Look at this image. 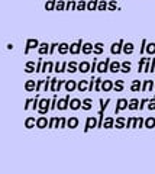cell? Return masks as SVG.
Segmentation results:
<instances>
[{
	"label": "cell",
	"mask_w": 155,
	"mask_h": 174,
	"mask_svg": "<svg viewBox=\"0 0 155 174\" xmlns=\"http://www.w3.org/2000/svg\"><path fill=\"white\" fill-rule=\"evenodd\" d=\"M48 110H51V100H49V99H41L39 106H38L39 115H45Z\"/></svg>",
	"instance_id": "7a4b0ae2"
},
{
	"label": "cell",
	"mask_w": 155,
	"mask_h": 174,
	"mask_svg": "<svg viewBox=\"0 0 155 174\" xmlns=\"http://www.w3.org/2000/svg\"><path fill=\"white\" fill-rule=\"evenodd\" d=\"M154 87H155V83L152 80H144L141 90H142V91H146V90H152Z\"/></svg>",
	"instance_id": "ffe728a7"
},
{
	"label": "cell",
	"mask_w": 155,
	"mask_h": 174,
	"mask_svg": "<svg viewBox=\"0 0 155 174\" xmlns=\"http://www.w3.org/2000/svg\"><path fill=\"white\" fill-rule=\"evenodd\" d=\"M49 121H46V118H45L44 115L39 116L38 119H36V128H39V129H45L46 126H48Z\"/></svg>",
	"instance_id": "30bf717a"
},
{
	"label": "cell",
	"mask_w": 155,
	"mask_h": 174,
	"mask_svg": "<svg viewBox=\"0 0 155 174\" xmlns=\"http://www.w3.org/2000/svg\"><path fill=\"white\" fill-rule=\"evenodd\" d=\"M113 86H115V83H113L112 80H103L102 90H104V91H110V90L113 89Z\"/></svg>",
	"instance_id": "d4e9b609"
},
{
	"label": "cell",
	"mask_w": 155,
	"mask_h": 174,
	"mask_svg": "<svg viewBox=\"0 0 155 174\" xmlns=\"http://www.w3.org/2000/svg\"><path fill=\"white\" fill-rule=\"evenodd\" d=\"M67 67H68V63H62V64H61V70H60V73L67 71Z\"/></svg>",
	"instance_id": "6125c7cd"
},
{
	"label": "cell",
	"mask_w": 155,
	"mask_h": 174,
	"mask_svg": "<svg viewBox=\"0 0 155 174\" xmlns=\"http://www.w3.org/2000/svg\"><path fill=\"white\" fill-rule=\"evenodd\" d=\"M64 86H65L67 93H73V91L77 89V81H74V80H65Z\"/></svg>",
	"instance_id": "8fae6325"
},
{
	"label": "cell",
	"mask_w": 155,
	"mask_h": 174,
	"mask_svg": "<svg viewBox=\"0 0 155 174\" xmlns=\"http://www.w3.org/2000/svg\"><path fill=\"white\" fill-rule=\"evenodd\" d=\"M91 73L97 71V58H93V63H91V70H90Z\"/></svg>",
	"instance_id": "db71d44e"
},
{
	"label": "cell",
	"mask_w": 155,
	"mask_h": 174,
	"mask_svg": "<svg viewBox=\"0 0 155 174\" xmlns=\"http://www.w3.org/2000/svg\"><path fill=\"white\" fill-rule=\"evenodd\" d=\"M60 70H61V64H60V63H55V65H54V71H55V73H60Z\"/></svg>",
	"instance_id": "be15d7a7"
},
{
	"label": "cell",
	"mask_w": 155,
	"mask_h": 174,
	"mask_svg": "<svg viewBox=\"0 0 155 174\" xmlns=\"http://www.w3.org/2000/svg\"><path fill=\"white\" fill-rule=\"evenodd\" d=\"M77 90L78 91H86V90H89V81L87 80H81V81H77Z\"/></svg>",
	"instance_id": "44dd1931"
},
{
	"label": "cell",
	"mask_w": 155,
	"mask_h": 174,
	"mask_svg": "<svg viewBox=\"0 0 155 174\" xmlns=\"http://www.w3.org/2000/svg\"><path fill=\"white\" fill-rule=\"evenodd\" d=\"M25 73H28V74H31V73H36V65L33 61H28L26 64H25Z\"/></svg>",
	"instance_id": "603a6c76"
},
{
	"label": "cell",
	"mask_w": 155,
	"mask_h": 174,
	"mask_svg": "<svg viewBox=\"0 0 155 174\" xmlns=\"http://www.w3.org/2000/svg\"><path fill=\"white\" fill-rule=\"evenodd\" d=\"M126 118H123V116H119L117 119L115 121V128H117V129H122V128H126Z\"/></svg>",
	"instance_id": "2e32d148"
},
{
	"label": "cell",
	"mask_w": 155,
	"mask_h": 174,
	"mask_svg": "<svg viewBox=\"0 0 155 174\" xmlns=\"http://www.w3.org/2000/svg\"><path fill=\"white\" fill-rule=\"evenodd\" d=\"M133 51H135V47H133L132 42H125L122 52L126 54V55H131V54H133Z\"/></svg>",
	"instance_id": "5bb4252c"
},
{
	"label": "cell",
	"mask_w": 155,
	"mask_h": 174,
	"mask_svg": "<svg viewBox=\"0 0 155 174\" xmlns=\"http://www.w3.org/2000/svg\"><path fill=\"white\" fill-rule=\"evenodd\" d=\"M25 90H26V91H33V90H36V81L28 80L26 83H25Z\"/></svg>",
	"instance_id": "f546056e"
},
{
	"label": "cell",
	"mask_w": 155,
	"mask_h": 174,
	"mask_svg": "<svg viewBox=\"0 0 155 174\" xmlns=\"http://www.w3.org/2000/svg\"><path fill=\"white\" fill-rule=\"evenodd\" d=\"M67 71H68V73H75V71H78V64L75 63V61H71V63H68Z\"/></svg>",
	"instance_id": "d590c367"
},
{
	"label": "cell",
	"mask_w": 155,
	"mask_h": 174,
	"mask_svg": "<svg viewBox=\"0 0 155 174\" xmlns=\"http://www.w3.org/2000/svg\"><path fill=\"white\" fill-rule=\"evenodd\" d=\"M102 83H103L102 78H96V81H94V90L96 91H100L102 90Z\"/></svg>",
	"instance_id": "bcb514c9"
},
{
	"label": "cell",
	"mask_w": 155,
	"mask_h": 174,
	"mask_svg": "<svg viewBox=\"0 0 155 174\" xmlns=\"http://www.w3.org/2000/svg\"><path fill=\"white\" fill-rule=\"evenodd\" d=\"M57 94H54L52 100H51V110H54V109H57Z\"/></svg>",
	"instance_id": "f5cc1de1"
},
{
	"label": "cell",
	"mask_w": 155,
	"mask_h": 174,
	"mask_svg": "<svg viewBox=\"0 0 155 174\" xmlns=\"http://www.w3.org/2000/svg\"><path fill=\"white\" fill-rule=\"evenodd\" d=\"M103 128L106 129H110V128H115V119L112 116H107L106 119L103 121Z\"/></svg>",
	"instance_id": "d6986e66"
},
{
	"label": "cell",
	"mask_w": 155,
	"mask_h": 174,
	"mask_svg": "<svg viewBox=\"0 0 155 174\" xmlns=\"http://www.w3.org/2000/svg\"><path fill=\"white\" fill-rule=\"evenodd\" d=\"M81 105H83V102H81L80 99H71L70 100V109L71 110H78L81 107Z\"/></svg>",
	"instance_id": "9a60e30c"
},
{
	"label": "cell",
	"mask_w": 155,
	"mask_h": 174,
	"mask_svg": "<svg viewBox=\"0 0 155 174\" xmlns=\"http://www.w3.org/2000/svg\"><path fill=\"white\" fill-rule=\"evenodd\" d=\"M144 126H145V128H148V129H152V128H155V118H152V116H151V118H146Z\"/></svg>",
	"instance_id": "d6a6232c"
},
{
	"label": "cell",
	"mask_w": 155,
	"mask_h": 174,
	"mask_svg": "<svg viewBox=\"0 0 155 174\" xmlns=\"http://www.w3.org/2000/svg\"><path fill=\"white\" fill-rule=\"evenodd\" d=\"M75 7H77V0H67V3H65V10L71 12V10H75Z\"/></svg>",
	"instance_id": "4dcf8cb0"
},
{
	"label": "cell",
	"mask_w": 155,
	"mask_h": 174,
	"mask_svg": "<svg viewBox=\"0 0 155 174\" xmlns=\"http://www.w3.org/2000/svg\"><path fill=\"white\" fill-rule=\"evenodd\" d=\"M57 83H58V78H51V91L55 93V90H57Z\"/></svg>",
	"instance_id": "c3c4849f"
},
{
	"label": "cell",
	"mask_w": 155,
	"mask_h": 174,
	"mask_svg": "<svg viewBox=\"0 0 155 174\" xmlns=\"http://www.w3.org/2000/svg\"><path fill=\"white\" fill-rule=\"evenodd\" d=\"M39 41L35 39V38H31V39L26 41V48H25V54H28L31 49H35V48H39Z\"/></svg>",
	"instance_id": "52a82bcc"
},
{
	"label": "cell",
	"mask_w": 155,
	"mask_h": 174,
	"mask_svg": "<svg viewBox=\"0 0 155 174\" xmlns=\"http://www.w3.org/2000/svg\"><path fill=\"white\" fill-rule=\"evenodd\" d=\"M91 107H93V100L90 97L84 99V100H83V105H81V109H83V110H90Z\"/></svg>",
	"instance_id": "83f0119b"
},
{
	"label": "cell",
	"mask_w": 155,
	"mask_h": 174,
	"mask_svg": "<svg viewBox=\"0 0 155 174\" xmlns=\"http://www.w3.org/2000/svg\"><path fill=\"white\" fill-rule=\"evenodd\" d=\"M32 102H33V99H28V100H26V105L23 106V109H25V110H28V109L31 107V103Z\"/></svg>",
	"instance_id": "94428289"
},
{
	"label": "cell",
	"mask_w": 155,
	"mask_h": 174,
	"mask_svg": "<svg viewBox=\"0 0 155 174\" xmlns=\"http://www.w3.org/2000/svg\"><path fill=\"white\" fill-rule=\"evenodd\" d=\"M39 94H36L35 99H33V102H32V109L33 110H38V106H39Z\"/></svg>",
	"instance_id": "f6af8a7d"
},
{
	"label": "cell",
	"mask_w": 155,
	"mask_h": 174,
	"mask_svg": "<svg viewBox=\"0 0 155 174\" xmlns=\"http://www.w3.org/2000/svg\"><path fill=\"white\" fill-rule=\"evenodd\" d=\"M87 9V2L86 0H78L77 2V7H75V10H78V12H83V10Z\"/></svg>",
	"instance_id": "8d00e7d4"
},
{
	"label": "cell",
	"mask_w": 155,
	"mask_h": 174,
	"mask_svg": "<svg viewBox=\"0 0 155 174\" xmlns=\"http://www.w3.org/2000/svg\"><path fill=\"white\" fill-rule=\"evenodd\" d=\"M93 49H94V45L90 44V42H84L83 47H81V51H83L84 55H90V54L93 52Z\"/></svg>",
	"instance_id": "4fadbf2b"
},
{
	"label": "cell",
	"mask_w": 155,
	"mask_h": 174,
	"mask_svg": "<svg viewBox=\"0 0 155 174\" xmlns=\"http://www.w3.org/2000/svg\"><path fill=\"white\" fill-rule=\"evenodd\" d=\"M145 123V119H142L141 116L139 118H128V121H126V128H142Z\"/></svg>",
	"instance_id": "6da1fadb"
},
{
	"label": "cell",
	"mask_w": 155,
	"mask_h": 174,
	"mask_svg": "<svg viewBox=\"0 0 155 174\" xmlns=\"http://www.w3.org/2000/svg\"><path fill=\"white\" fill-rule=\"evenodd\" d=\"M141 87H142V84H141V81L139 80H133L132 84H131V90H132V91H139Z\"/></svg>",
	"instance_id": "f35d334b"
},
{
	"label": "cell",
	"mask_w": 155,
	"mask_h": 174,
	"mask_svg": "<svg viewBox=\"0 0 155 174\" xmlns=\"http://www.w3.org/2000/svg\"><path fill=\"white\" fill-rule=\"evenodd\" d=\"M54 65L55 64L52 63V61H46V63H44V65H42V71L41 73H51V71H54Z\"/></svg>",
	"instance_id": "cb8c5ba5"
},
{
	"label": "cell",
	"mask_w": 155,
	"mask_h": 174,
	"mask_svg": "<svg viewBox=\"0 0 155 174\" xmlns=\"http://www.w3.org/2000/svg\"><path fill=\"white\" fill-rule=\"evenodd\" d=\"M67 121H68V119H65V118H61V123H60V129H64V128H67Z\"/></svg>",
	"instance_id": "680465c9"
},
{
	"label": "cell",
	"mask_w": 155,
	"mask_h": 174,
	"mask_svg": "<svg viewBox=\"0 0 155 174\" xmlns=\"http://www.w3.org/2000/svg\"><path fill=\"white\" fill-rule=\"evenodd\" d=\"M36 125V119L33 118V116H29V118H26V121H25V128H28V129H32L33 126Z\"/></svg>",
	"instance_id": "f1b7e54d"
},
{
	"label": "cell",
	"mask_w": 155,
	"mask_h": 174,
	"mask_svg": "<svg viewBox=\"0 0 155 174\" xmlns=\"http://www.w3.org/2000/svg\"><path fill=\"white\" fill-rule=\"evenodd\" d=\"M123 87H125V81L123 80H116L115 86H113V90H115V91H122Z\"/></svg>",
	"instance_id": "74e56055"
},
{
	"label": "cell",
	"mask_w": 155,
	"mask_h": 174,
	"mask_svg": "<svg viewBox=\"0 0 155 174\" xmlns=\"http://www.w3.org/2000/svg\"><path fill=\"white\" fill-rule=\"evenodd\" d=\"M58 45H60V44H57V42H54V44L49 45V54H54L55 48H58Z\"/></svg>",
	"instance_id": "6f0895ef"
},
{
	"label": "cell",
	"mask_w": 155,
	"mask_h": 174,
	"mask_svg": "<svg viewBox=\"0 0 155 174\" xmlns=\"http://www.w3.org/2000/svg\"><path fill=\"white\" fill-rule=\"evenodd\" d=\"M131 67H132V65H131L129 61H123V63H122V70H120V71L125 73V74H128V73L131 71Z\"/></svg>",
	"instance_id": "b9f144b4"
},
{
	"label": "cell",
	"mask_w": 155,
	"mask_h": 174,
	"mask_svg": "<svg viewBox=\"0 0 155 174\" xmlns=\"http://www.w3.org/2000/svg\"><path fill=\"white\" fill-rule=\"evenodd\" d=\"M145 51L149 54V55H154L155 54V42H149V44H146Z\"/></svg>",
	"instance_id": "ab89813d"
},
{
	"label": "cell",
	"mask_w": 155,
	"mask_h": 174,
	"mask_svg": "<svg viewBox=\"0 0 155 174\" xmlns=\"http://www.w3.org/2000/svg\"><path fill=\"white\" fill-rule=\"evenodd\" d=\"M70 107V96L67 94L65 97L62 99H58V103H57V109L58 110H65Z\"/></svg>",
	"instance_id": "277c9868"
},
{
	"label": "cell",
	"mask_w": 155,
	"mask_h": 174,
	"mask_svg": "<svg viewBox=\"0 0 155 174\" xmlns=\"http://www.w3.org/2000/svg\"><path fill=\"white\" fill-rule=\"evenodd\" d=\"M146 60H148V58H141V60H139V65H138V73H142V71H144V68H145V64H146Z\"/></svg>",
	"instance_id": "ee69618b"
},
{
	"label": "cell",
	"mask_w": 155,
	"mask_h": 174,
	"mask_svg": "<svg viewBox=\"0 0 155 174\" xmlns=\"http://www.w3.org/2000/svg\"><path fill=\"white\" fill-rule=\"evenodd\" d=\"M94 81H96V77L91 76V78H90V81H89V91H93V89H94Z\"/></svg>",
	"instance_id": "f907efd6"
},
{
	"label": "cell",
	"mask_w": 155,
	"mask_h": 174,
	"mask_svg": "<svg viewBox=\"0 0 155 174\" xmlns=\"http://www.w3.org/2000/svg\"><path fill=\"white\" fill-rule=\"evenodd\" d=\"M97 5H99V0H89L87 2V10L93 12V10L97 9Z\"/></svg>",
	"instance_id": "836d02e7"
},
{
	"label": "cell",
	"mask_w": 155,
	"mask_h": 174,
	"mask_svg": "<svg viewBox=\"0 0 155 174\" xmlns=\"http://www.w3.org/2000/svg\"><path fill=\"white\" fill-rule=\"evenodd\" d=\"M148 109H149V110H155V97L148 100Z\"/></svg>",
	"instance_id": "681fc988"
},
{
	"label": "cell",
	"mask_w": 155,
	"mask_h": 174,
	"mask_svg": "<svg viewBox=\"0 0 155 174\" xmlns=\"http://www.w3.org/2000/svg\"><path fill=\"white\" fill-rule=\"evenodd\" d=\"M42 65H44V61L39 58V61H38V64H36V73H41L42 71Z\"/></svg>",
	"instance_id": "9f6ffc18"
},
{
	"label": "cell",
	"mask_w": 155,
	"mask_h": 174,
	"mask_svg": "<svg viewBox=\"0 0 155 174\" xmlns=\"http://www.w3.org/2000/svg\"><path fill=\"white\" fill-rule=\"evenodd\" d=\"M107 9L110 10V12H113V10L117 9V3H116V0H110V2H109V6H107Z\"/></svg>",
	"instance_id": "7dc6e473"
},
{
	"label": "cell",
	"mask_w": 155,
	"mask_h": 174,
	"mask_svg": "<svg viewBox=\"0 0 155 174\" xmlns=\"http://www.w3.org/2000/svg\"><path fill=\"white\" fill-rule=\"evenodd\" d=\"M65 83V80H58V83H57V90H55V93H58L60 90H61V87H62V84Z\"/></svg>",
	"instance_id": "91938a15"
},
{
	"label": "cell",
	"mask_w": 155,
	"mask_h": 174,
	"mask_svg": "<svg viewBox=\"0 0 155 174\" xmlns=\"http://www.w3.org/2000/svg\"><path fill=\"white\" fill-rule=\"evenodd\" d=\"M78 126V118H75V116H71L70 119L67 121V128H70V129H74Z\"/></svg>",
	"instance_id": "ac0fdd59"
},
{
	"label": "cell",
	"mask_w": 155,
	"mask_h": 174,
	"mask_svg": "<svg viewBox=\"0 0 155 174\" xmlns=\"http://www.w3.org/2000/svg\"><path fill=\"white\" fill-rule=\"evenodd\" d=\"M122 70V63L119 61H110V65H109V71L110 73H119Z\"/></svg>",
	"instance_id": "7c38bea8"
},
{
	"label": "cell",
	"mask_w": 155,
	"mask_h": 174,
	"mask_svg": "<svg viewBox=\"0 0 155 174\" xmlns=\"http://www.w3.org/2000/svg\"><path fill=\"white\" fill-rule=\"evenodd\" d=\"M107 6H109V3H107L106 0H99L97 10H100V12H104V10H107Z\"/></svg>",
	"instance_id": "60d3db41"
},
{
	"label": "cell",
	"mask_w": 155,
	"mask_h": 174,
	"mask_svg": "<svg viewBox=\"0 0 155 174\" xmlns=\"http://www.w3.org/2000/svg\"><path fill=\"white\" fill-rule=\"evenodd\" d=\"M44 86H45V80H38V81H36V90H35V91H39Z\"/></svg>",
	"instance_id": "816d5d0a"
},
{
	"label": "cell",
	"mask_w": 155,
	"mask_h": 174,
	"mask_svg": "<svg viewBox=\"0 0 155 174\" xmlns=\"http://www.w3.org/2000/svg\"><path fill=\"white\" fill-rule=\"evenodd\" d=\"M128 105L129 102L126 99H119L117 103H116V109H115V113H119L120 110H123V109H128Z\"/></svg>",
	"instance_id": "9c48e42d"
},
{
	"label": "cell",
	"mask_w": 155,
	"mask_h": 174,
	"mask_svg": "<svg viewBox=\"0 0 155 174\" xmlns=\"http://www.w3.org/2000/svg\"><path fill=\"white\" fill-rule=\"evenodd\" d=\"M152 71H155V58H152V63H151V71L149 73H152Z\"/></svg>",
	"instance_id": "003e7915"
},
{
	"label": "cell",
	"mask_w": 155,
	"mask_h": 174,
	"mask_svg": "<svg viewBox=\"0 0 155 174\" xmlns=\"http://www.w3.org/2000/svg\"><path fill=\"white\" fill-rule=\"evenodd\" d=\"M128 107L131 109V110H136L138 107H139V100H138V99H131Z\"/></svg>",
	"instance_id": "e575fe53"
},
{
	"label": "cell",
	"mask_w": 155,
	"mask_h": 174,
	"mask_svg": "<svg viewBox=\"0 0 155 174\" xmlns=\"http://www.w3.org/2000/svg\"><path fill=\"white\" fill-rule=\"evenodd\" d=\"M97 123H99L97 116H89V118L86 119L84 132H89L90 129H93V128H97Z\"/></svg>",
	"instance_id": "3957f363"
},
{
	"label": "cell",
	"mask_w": 155,
	"mask_h": 174,
	"mask_svg": "<svg viewBox=\"0 0 155 174\" xmlns=\"http://www.w3.org/2000/svg\"><path fill=\"white\" fill-rule=\"evenodd\" d=\"M146 103H148V99H144V100L141 102V105H139V109H144V106H145Z\"/></svg>",
	"instance_id": "03108f58"
},
{
	"label": "cell",
	"mask_w": 155,
	"mask_h": 174,
	"mask_svg": "<svg viewBox=\"0 0 155 174\" xmlns=\"http://www.w3.org/2000/svg\"><path fill=\"white\" fill-rule=\"evenodd\" d=\"M58 52L61 54V55H65L67 52H70V45L67 44V42H61V44L58 45Z\"/></svg>",
	"instance_id": "7402d4cb"
},
{
	"label": "cell",
	"mask_w": 155,
	"mask_h": 174,
	"mask_svg": "<svg viewBox=\"0 0 155 174\" xmlns=\"http://www.w3.org/2000/svg\"><path fill=\"white\" fill-rule=\"evenodd\" d=\"M57 2H58V0H48V2L45 3V10H46V12L54 10V9H55V6H57Z\"/></svg>",
	"instance_id": "1f68e13d"
},
{
	"label": "cell",
	"mask_w": 155,
	"mask_h": 174,
	"mask_svg": "<svg viewBox=\"0 0 155 174\" xmlns=\"http://www.w3.org/2000/svg\"><path fill=\"white\" fill-rule=\"evenodd\" d=\"M103 51H104V45L102 42H96L94 44V49H93L94 55H100V54H103Z\"/></svg>",
	"instance_id": "4316f807"
},
{
	"label": "cell",
	"mask_w": 155,
	"mask_h": 174,
	"mask_svg": "<svg viewBox=\"0 0 155 174\" xmlns=\"http://www.w3.org/2000/svg\"><path fill=\"white\" fill-rule=\"evenodd\" d=\"M83 44H84V42H83L81 39H78L77 42H74V44H71V45H70V54H73V55H77V54H80Z\"/></svg>",
	"instance_id": "ba28073f"
},
{
	"label": "cell",
	"mask_w": 155,
	"mask_h": 174,
	"mask_svg": "<svg viewBox=\"0 0 155 174\" xmlns=\"http://www.w3.org/2000/svg\"><path fill=\"white\" fill-rule=\"evenodd\" d=\"M55 10H58V12L65 10V2H64V0H58V2H57V6H55Z\"/></svg>",
	"instance_id": "7bdbcfd3"
},
{
	"label": "cell",
	"mask_w": 155,
	"mask_h": 174,
	"mask_svg": "<svg viewBox=\"0 0 155 174\" xmlns=\"http://www.w3.org/2000/svg\"><path fill=\"white\" fill-rule=\"evenodd\" d=\"M55 122H57V118H55V116L49 119V123H48V128H49V129H54V126H55Z\"/></svg>",
	"instance_id": "11a10c76"
},
{
	"label": "cell",
	"mask_w": 155,
	"mask_h": 174,
	"mask_svg": "<svg viewBox=\"0 0 155 174\" xmlns=\"http://www.w3.org/2000/svg\"><path fill=\"white\" fill-rule=\"evenodd\" d=\"M91 70V64L89 61H83V63L78 64V71L80 73H89Z\"/></svg>",
	"instance_id": "e0dca14e"
},
{
	"label": "cell",
	"mask_w": 155,
	"mask_h": 174,
	"mask_svg": "<svg viewBox=\"0 0 155 174\" xmlns=\"http://www.w3.org/2000/svg\"><path fill=\"white\" fill-rule=\"evenodd\" d=\"M109 65H110V58H104L103 63H97V71L100 74H104L109 71Z\"/></svg>",
	"instance_id": "8992f818"
},
{
	"label": "cell",
	"mask_w": 155,
	"mask_h": 174,
	"mask_svg": "<svg viewBox=\"0 0 155 174\" xmlns=\"http://www.w3.org/2000/svg\"><path fill=\"white\" fill-rule=\"evenodd\" d=\"M123 44H125V41H123V39H119L117 42L112 44V47H110V52H112V54H115V55L120 54V52H122V49H123Z\"/></svg>",
	"instance_id": "5b68a950"
},
{
	"label": "cell",
	"mask_w": 155,
	"mask_h": 174,
	"mask_svg": "<svg viewBox=\"0 0 155 174\" xmlns=\"http://www.w3.org/2000/svg\"><path fill=\"white\" fill-rule=\"evenodd\" d=\"M60 123H61V118H57V122H55V126H54V129H58V128H60Z\"/></svg>",
	"instance_id": "e7e4bbea"
},
{
	"label": "cell",
	"mask_w": 155,
	"mask_h": 174,
	"mask_svg": "<svg viewBox=\"0 0 155 174\" xmlns=\"http://www.w3.org/2000/svg\"><path fill=\"white\" fill-rule=\"evenodd\" d=\"M38 52H39V55L49 54V44H46V42H42V44L39 45V48H38Z\"/></svg>",
	"instance_id": "484cf974"
}]
</instances>
